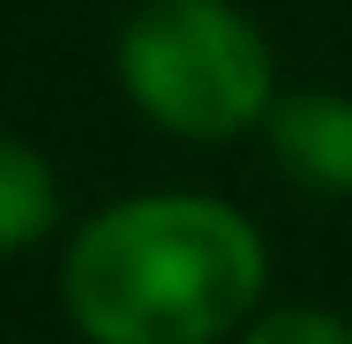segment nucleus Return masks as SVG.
Instances as JSON below:
<instances>
[{"label": "nucleus", "mask_w": 352, "mask_h": 344, "mask_svg": "<svg viewBox=\"0 0 352 344\" xmlns=\"http://www.w3.org/2000/svg\"><path fill=\"white\" fill-rule=\"evenodd\" d=\"M263 292V240L203 195L105 209L68 255V307L98 344H217Z\"/></svg>", "instance_id": "obj_1"}, {"label": "nucleus", "mask_w": 352, "mask_h": 344, "mask_svg": "<svg viewBox=\"0 0 352 344\" xmlns=\"http://www.w3.org/2000/svg\"><path fill=\"white\" fill-rule=\"evenodd\" d=\"M120 75L150 120L232 135L270 105V45L225 0H150L120 30Z\"/></svg>", "instance_id": "obj_2"}, {"label": "nucleus", "mask_w": 352, "mask_h": 344, "mask_svg": "<svg viewBox=\"0 0 352 344\" xmlns=\"http://www.w3.org/2000/svg\"><path fill=\"white\" fill-rule=\"evenodd\" d=\"M270 150L307 187H352V105L330 90H300L270 113Z\"/></svg>", "instance_id": "obj_3"}, {"label": "nucleus", "mask_w": 352, "mask_h": 344, "mask_svg": "<svg viewBox=\"0 0 352 344\" xmlns=\"http://www.w3.org/2000/svg\"><path fill=\"white\" fill-rule=\"evenodd\" d=\"M53 225V172L0 135V247H23Z\"/></svg>", "instance_id": "obj_4"}, {"label": "nucleus", "mask_w": 352, "mask_h": 344, "mask_svg": "<svg viewBox=\"0 0 352 344\" xmlns=\"http://www.w3.org/2000/svg\"><path fill=\"white\" fill-rule=\"evenodd\" d=\"M248 344H352L345 322H330V314H307V307H285L270 322H255Z\"/></svg>", "instance_id": "obj_5"}]
</instances>
